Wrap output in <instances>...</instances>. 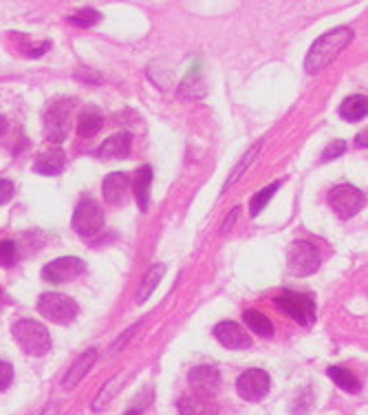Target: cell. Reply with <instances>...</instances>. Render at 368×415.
Segmentation results:
<instances>
[{
    "label": "cell",
    "instance_id": "6da1fadb",
    "mask_svg": "<svg viewBox=\"0 0 368 415\" xmlns=\"http://www.w3.org/2000/svg\"><path fill=\"white\" fill-rule=\"evenodd\" d=\"M351 40H353L351 27H336V29L326 31L314 45H311L307 58H304V71L311 76L322 74V71L331 62H336L340 53L351 45Z\"/></svg>",
    "mask_w": 368,
    "mask_h": 415
},
{
    "label": "cell",
    "instance_id": "7a4b0ae2",
    "mask_svg": "<svg viewBox=\"0 0 368 415\" xmlns=\"http://www.w3.org/2000/svg\"><path fill=\"white\" fill-rule=\"evenodd\" d=\"M11 336L16 340V345L29 356L40 358L51 349V334L38 320H31V318L18 320L11 327Z\"/></svg>",
    "mask_w": 368,
    "mask_h": 415
},
{
    "label": "cell",
    "instance_id": "3957f363",
    "mask_svg": "<svg viewBox=\"0 0 368 415\" xmlns=\"http://www.w3.org/2000/svg\"><path fill=\"white\" fill-rule=\"evenodd\" d=\"M78 303L71 296L64 294H55V292H47L38 298V312L42 318L55 322V325H69L76 320L78 316Z\"/></svg>",
    "mask_w": 368,
    "mask_h": 415
},
{
    "label": "cell",
    "instance_id": "277c9868",
    "mask_svg": "<svg viewBox=\"0 0 368 415\" xmlns=\"http://www.w3.org/2000/svg\"><path fill=\"white\" fill-rule=\"evenodd\" d=\"M322 257L314 243L296 241L287 252V269L293 276H311L320 269Z\"/></svg>",
    "mask_w": 368,
    "mask_h": 415
},
{
    "label": "cell",
    "instance_id": "5b68a950",
    "mask_svg": "<svg viewBox=\"0 0 368 415\" xmlns=\"http://www.w3.org/2000/svg\"><path fill=\"white\" fill-rule=\"evenodd\" d=\"M275 308H280L287 316H291L302 327L316 322V300L309 294H298L291 290H283V294L275 298Z\"/></svg>",
    "mask_w": 368,
    "mask_h": 415
},
{
    "label": "cell",
    "instance_id": "8992f818",
    "mask_svg": "<svg viewBox=\"0 0 368 415\" xmlns=\"http://www.w3.org/2000/svg\"><path fill=\"white\" fill-rule=\"evenodd\" d=\"M328 204L340 219H351V216H355L364 208L366 197L360 188L351 184H340L328 190Z\"/></svg>",
    "mask_w": 368,
    "mask_h": 415
},
{
    "label": "cell",
    "instance_id": "52a82bcc",
    "mask_svg": "<svg viewBox=\"0 0 368 415\" xmlns=\"http://www.w3.org/2000/svg\"><path fill=\"white\" fill-rule=\"evenodd\" d=\"M71 111H73V102L60 100L44 113V137L51 144H55V146L62 144L71 131Z\"/></svg>",
    "mask_w": 368,
    "mask_h": 415
},
{
    "label": "cell",
    "instance_id": "ba28073f",
    "mask_svg": "<svg viewBox=\"0 0 368 415\" xmlns=\"http://www.w3.org/2000/svg\"><path fill=\"white\" fill-rule=\"evenodd\" d=\"M71 226L80 237H95L104 226V210L100 208V204L95 199L84 197V199L78 204L76 212H73Z\"/></svg>",
    "mask_w": 368,
    "mask_h": 415
},
{
    "label": "cell",
    "instance_id": "9c48e42d",
    "mask_svg": "<svg viewBox=\"0 0 368 415\" xmlns=\"http://www.w3.org/2000/svg\"><path fill=\"white\" fill-rule=\"evenodd\" d=\"M271 389V378L265 369H247L238 375L236 391L247 402H261Z\"/></svg>",
    "mask_w": 368,
    "mask_h": 415
},
{
    "label": "cell",
    "instance_id": "30bf717a",
    "mask_svg": "<svg viewBox=\"0 0 368 415\" xmlns=\"http://www.w3.org/2000/svg\"><path fill=\"white\" fill-rule=\"evenodd\" d=\"M84 261L78 257H60L44 265L42 269V279L49 283H69L73 279H78L84 272Z\"/></svg>",
    "mask_w": 368,
    "mask_h": 415
},
{
    "label": "cell",
    "instance_id": "8fae6325",
    "mask_svg": "<svg viewBox=\"0 0 368 415\" xmlns=\"http://www.w3.org/2000/svg\"><path fill=\"white\" fill-rule=\"evenodd\" d=\"M214 338L223 345L225 349H249L251 338L247 332L234 320H223L214 327Z\"/></svg>",
    "mask_w": 368,
    "mask_h": 415
},
{
    "label": "cell",
    "instance_id": "7c38bea8",
    "mask_svg": "<svg viewBox=\"0 0 368 415\" xmlns=\"http://www.w3.org/2000/svg\"><path fill=\"white\" fill-rule=\"evenodd\" d=\"M188 380H190V387H192V393H198V395H214V391L218 389V382H220V373L216 367L212 365H198L194 367L190 373H188Z\"/></svg>",
    "mask_w": 368,
    "mask_h": 415
},
{
    "label": "cell",
    "instance_id": "4fadbf2b",
    "mask_svg": "<svg viewBox=\"0 0 368 415\" xmlns=\"http://www.w3.org/2000/svg\"><path fill=\"white\" fill-rule=\"evenodd\" d=\"M95 360H97V351H95V349H86L82 356H78V358H76V363L71 365V369H69L66 375H64L62 389H66V391L76 389V387L84 380V378H86V373H88L90 369H93Z\"/></svg>",
    "mask_w": 368,
    "mask_h": 415
},
{
    "label": "cell",
    "instance_id": "5bb4252c",
    "mask_svg": "<svg viewBox=\"0 0 368 415\" xmlns=\"http://www.w3.org/2000/svg\"><path fill=\"white\" fill-rule=\"evenodd\" d=\"M128 190H131V179L126 173H110L102 182V194L108 204H124Z\"/></svg>",
    "mask_w": 368,
    "mask_h": 415
},
{
    "label": "cell",
    "instance_id": "9a60e30c",
    "mask_svg": "<svg viewBox=\"0 0 368 415\" xmlns=\"http://www.w3.org/2000/svg\"><path fill=\"white\" fill-rule=\"evenodd\" d=\"M133 146V135L131 133H117L113 137H108L102 146L97 148V157L104 161H113V159H126Z\"/></svg>",
    "mask_w": 368,
    "mask_h": 415
},
{
    "label": "cell",
    "instance_id": "2e32d148",
    "mask_svg": "<svg viewBox=\"0 0 368 415\" xmlns=\"http://www.w3.org/2000/svg\"><path fill=\"white\" fill-rule=\"evenodd\" d=\"M177 407L181 415H216V407L212 404L210 395H198V393L181 395Z\"/></svg>",
    "mask_w": 368,
    "mask_h": 415
},
{
    "label": "cell",
    "instance_id": "e0dca14e",
    "mask_svg": "<svg viewBox=\"0 0 368 415\" xmlns=\"http://www.w3.org/2000/svg\"><path fill=\"white\" fill-rule=\"evenodd\" d=\"M150 184H153V166L137 168L133 177V192H135V201L141 212L148 210V204H150Z\"/></svg>",
    "mask_w": 368,
    "mask_h": 415
},
{
    "label": "cell",
    "instance_id": "ac0fdd59",
    "mask_svg": "<svg viewBox=\"0 0 368 415\" xmlns=\"http://www.w3.org/2000/svg\"><path fill=\"white\" fill-rule=\"evenodd\" d=\"M64 151L62 148H51L47 153H42L38 159H35V164H33V170L38 173V175H47V177H55V175H60L62 168H64Z\"/></svg>",
    "mask_w": 368,
    "mask_h": 415
},
{
    "label": "cell",
    "instance_id": "d6986e66",
    "mask_svg": "<svg viewBox=\"0 0 368 415\" xmlns=\"http://www.w3.org/2000/svg\"><path fill=\"white\" fill-rule=\"evenodd\" d=\"M104 126V117L97 106H84L78 117V135L88 139L100 133V129Z\"/></svg>",
    "mask_w": 368,
    "mask_h": 415
},
{
    "label": "cell",
    "instance_id": "ffe728a7",
    "mask_svg": "<svg viewBox=\"0 0 368 415\" xmlns=\"http://www.w3.org/2000/svg\"><path fill=\"white\" fill-rule=\"evenodd\" d=\"M163 274H165V265H163V263L153 265V267L148 269V272H146V276H143V281H141V285H139V292H137V303H139V305H143L146 300H148V298L153 296V292L159 287Z\"/></svg>",
    "mask_w": 368,
    "mask_h": 415
},
{
    "label": "cell",
    "instance_id": "44dd1931",
    "mask_svg": "<svg viewBox=\"0 0 368 415\" xmlns=\"http://www.w3.org/2000/svg\"><path fill=\"white\" fill-rule=\"evenodd\" d=\"M368 113V100L366 95H351L340 104V115L346 122H360Z\"/></svg>",
    "mask_w": 368,
    "mask_h": 415
},
{
    "label": "cell",
    "instance_id": "7402d4cb",
    "mask_svg": "<svg viewBox=\"0 0 368 415\" xmlns=\"http://www.w3.org/2000/svg\"><path fill=\"white\" fill-rule=\"evenodd\" d=\"M243 320H245V327H249L254 334H259L261 338H271L273 336V325H271V320L263 312H259V310H245Z\"/></svg>",
    "mask_w": 368,
    "mask_h": 415
},
{
    "label": "cell",
    "instance_id": "603a6c76",
    "mask_svg": "<svg viewBox=\"0 0 368 415\" xmlns=\"http://www.w3.org/2000/svg\"><path fill=\"white\" fill-rule=\"evenodd\" d=\"M326 375L333 380L342 391H346V393H357L360 389H362V385H360V380L355 378V373L353 371H348V369H344V367H328L326 369Z\"/></svg>",
    "mask_w": 368,
    "mask_h": 415
},
{
    "label": "cell",
    "instance_id": "cb8c5ba5",
    "mask_svg": "<svg viewBox=\"0 0 368 415\" xmlns=\"http://www.w3.org/2000/svg\"><path fill=\"white\" fill-rule=\"evenodd\" d=\"M203 93H206V84L198 76V66H194L190 74L183 78L179 86V98H201Z\"/></svg>",
    "mask_w": 368,
    "mask_h": 415
},
{
    "label": "cell",
    "instance_id": "d4e9b609",
    "mask_svg": "<svg viewBox=\"0 0 368 415\" xmlns=\"http://www.w3.org/2000/svg\"><path fill=\"white\" fill-rule=\"evenodd\" d=\"M278 188H280V182H273V184H269L267 188H263V190H259L254 197H251V201H249V214L251 216H259L263 210H265V206L271 201V197L278 192Z\"/></svg>",
    "mask_w": 368,
    "mask_h": 415
},
{
    "label": "cell",
    "instance_id": "484cf974",
    "mask_svg": "<svg viewBox=\"0 0 368 415\" xmlns=\"http://www.w3.org/2000/svg\"><path fill=\"white\" fill-rule=\"evenodd\" d=\"M66 21L71 25H76V27H82V29H88V27H93L102 21V13L93 7H82L78 9L76 13H71Z\"/></svg>",
    "mask_w": 368,
    "mask_h": 415
},
{
    "label": "cell",
    "instance_id": "4316f807",
    "mask_svg": "<svg viewBox=\"0 0 368 415\" xmlns=\"http://www.w3.org/2000/svg\"><path fill=\"white\" fill-rule=\"evenodd\" d=\"M261 146H263V141H256L254 146H251V148H249V151L245 153V157H243V159L238 161V164L234 166V170H232V175H230V179H227V182H225V186H223V188H230V186H232V184L236 182V179H238V177H241V175H243V173L247 170V166H249L251 161H254V157L259 155Z\"/></svg>",
    "mask_w": 368,
    "mask_h": 415
},
{
    "label": "cell",
    "instance_id": "83f0119b",
    "mask_svg": "<svg viewBox=\"0 0 368 415\" xmlns=\"http://www.w3.org/2000/svg\"><path fill=\"white\" fill-rule=\"evenodd\" d=\"M124 385V380H121V375H117V378H110L108 380V385L100 391V395H97V400L93 402V411H102V409H106L108 407V402L113 400V395L117 393V389Z\"/></svg>",
    "mask_w": 368,
    "mask_h": 415
},
{
    "label": "cell",
    "instance_id": "f1b7e54d",
    "mask_svg": "<svg viewBox=\"0 0 368 415\" xmlns=\"http://www.w3.org/2000/svg\"><path fill=\"white\" fill-rule=\"evenodd\" d=\"M16 263V243L11 239L0 241V265L11 267Z\"/></svg>",
    "mask_w": 368,
    "mask_h": 415
},
{
    "label": "cell",
    "instance_id": "f546056e",
    "mask_svg": "<svg viewBox=\"0 0 368 415\" xmlns=\"http://www.w3.org/2000/svg\"><path fill=\"white\" fill-rule=\"evenodd\" d=\"M346 153V141L344 139H336L333 144H328L326 151L322 153V161H333L338 157H342Z\"/></svg>",
    "mask_w": 368,
    "mask_h": 415
},
{
    "label": "cell",
    "instance_id": "4dcf8cb0",
    "mask_svg": "<svg viewBox=\"0 0 368 415\" xmlns=\"http://www.w3.org/2000/svg\"><path fill=\"white\" fill-rule=\"evenodd\" d=\"M13 380V367L7 360H0V393L7 391Z\"/></svg>",
    "mask_w": 368,
    "mask_h": 415
},
{
    "label": "cell",
    "instance_id": "1f68e13d",
    "mask_svg": "<svg viewBox=\"0 0 368 415\" xmlns=\"http://www.w3.org/2000/svg\"><path fill=\"white\" fill-rule=\"evenodd\" d=\"M139 327H141V320H139V322H135V325H131V327H128V329H126V332L121 334V338H119V340H115V345L110 347V353L119 351V349H121V347L126 345V342H128V340H131V338L135 336V332H137Z\"/></svg>",
    "mask_w": 368,
    "mask_h": 415
},
{
    "label": "cell",
    "instance_id": "d6a6232c",
    "mask_svg": "<svg viewBox=\"0 0 368 415\" xmlns=\"http://www.w3.org/2000/svg\"><path fill=\"white\" fill-rule=\"evenodd\" d=\"M13 197V184L9 179H0V204H7Z\"/></svg>",
    "mask_w": 368,
    "mask_h": 415
},
{
    "label": "cell",
    "instance_id": "836d02e7",
    "mask_svg": "<svg viewBox=\"0 0 368 415\" xmlns=\"http://www.w3.org/2000/svg\"><path fill=\"white\" fill-rule=\"evenodd\" d=\"M238 214H241V208H234V210H232V212L227 214V219H225V223H223V226H220V230H218V232H220V234H227V232L232 230V226L236 223V219H238Z\"/></svg>",
    "mask_w": 368,
    "mask_h": 415
},
{
    "label": "cell",
    "instance_id": "e575fe53",
    "mask_svg": "<svg viewBox=\"0 0 368 415\" xmlns=\"http://www.w3.org/2000/svg\"><path fill=\"white\" fill-rule=\"evenodd\" d=\"M49 47H51L49 42H42L38 49H31V51H29V58H38V56H42L44 51H49Z\"/></svg>",
    "mask_w": 368,
    "mask_h": 415
},
{
    "label": "cell",
    "instance_id": "d590c367",
    "mask_svg": "<svg viewBox=\"0 0 368 415\" xmlns=\"http://www.w3.org/2000/svg\"><path fill=\"white\" fill-rule=\"evenodd\" d=\"M5 131H7V119L3 113H0V135H5Z\"/></svg>",
    "mask_w": 368,
    "mask_h": 415
},
{
    "label": "cell",
    "instance_id": "8d00e7d4",
    "mask_svg": "<svg viewBox=\"0 0 368 415\" xmlns=\"http://www.w3.org/2000/svg\"><path fill=\"white\" fill-rule=\"evenodd\" d=\"M40 415H58V407H53V404H51V407H47Z\"/></svg>",
    "mask_w": 368,
    "mask_h": 415
},
{
    "label": "cell",
    "instance_id": "74e56055",
    "mask_svg": "<svg viewBox=\"0 0 368 415\" xmlns=\"http://www.w3.org/2000/svg\"><path fill=\"white\" fill-rule=\"evenodd\" d=\"M366 144H368V141H366V133H360V135H357V146H364V148H366Z\"/></svg>",
    "mask_w": 368,
    "mask_h": 415
},
{
    "label": "cell",
    "instance_id": "f35d334b",
    "mask_svg": "<svg viewBox=\"0 0 368 415\" xmlns=\"http://www.w3.org/2000/svg\"><path fill=\"white\" fill-rule=\"evenodd\" d=\"M124 415H141V411H139V409H128Z\"/></svg>",
    "mask_w": 368,
    "mask_h": 415
}]
</instances>
